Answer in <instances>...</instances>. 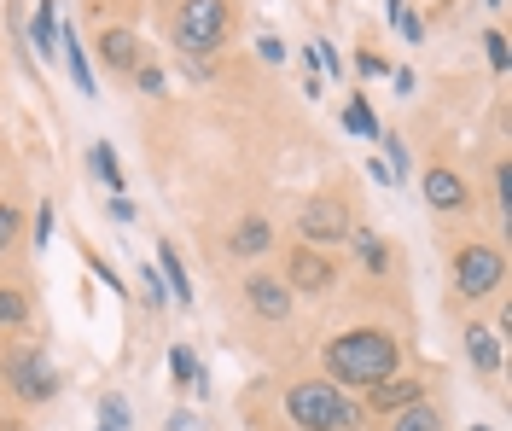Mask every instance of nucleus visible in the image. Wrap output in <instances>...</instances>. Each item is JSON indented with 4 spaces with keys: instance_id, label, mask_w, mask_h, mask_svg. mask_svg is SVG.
I'll use <instances>...</instances> for the list:
<instances>
[{
    "instance_id": "f257e3e1",
    "label": "nucleus",
    "mask_w": 512,
    "mask_h": 431,
    "mask_svg": "<svg viewBox=\"0 0 512 431\" xmlns=\"http://www.w3.org/2000/svg\"><path fill=\"white\" fill-rule=\"evenodd\" d=\"M396 362H402V350L384 327H355L326 344V373L338 391H373L379 379L396 373Z\"/></svg>"
},
{
    "instance_id": "f03ea898",
    "label": "nucleus",
    "mask_w": 512,
    "mask_h": 431,
    "mask_svg": "<svg viewBox=\"0 0 512 431\" xmlns=\"http://www.w3.org/2000/svg\"><path fill=\"white\" fill-rule=\"evenodd\" d=\"M286 414L297 420V431H350V426H361V408H355L332 379H303V385H291Z\"/></svg>"
},
{
    "instance_id": "7ed1b4c3",
    "label": "nucleus",
    "mask_w": 512,
    "mask_h": 431,
    "mask_svg": "<svg viewBox=\"0 0 512 431\" xmlns=\"http://www.w3.org/2000/svg\"><path fill=\"white\" fill-rule=\"evenodd\" d=\"M227 35V0H181L175 12V47L181 53H216Z\"/></svg>"
},
{
    "instance_id": "20e7f679",
    "label": "nucleus",
    "mask_w": 512,
    "mask_h": 431,
    "mask_svg": "<svg viewBox=\"0 0 512 431\" xmlns=\"http://www.w3.org/2000/svg\"><path fill=\"white\" fill-rule=\"evenodd\" d=\"M501 274H507V263H501L495 245H460V257H454V292L478 303L501 286Z\"/></svg>"
},
{
    "instance_id": "39448f33",
    "label": "nucleus",
    "mask_w": 512,
    "mask_h": 431,
    "mask_svg": "<svg viewBox=\"0 0 512 431\" xmlns=\"http://www.w3.org/2000/svg\"><path fill=\"white\" fill-rule=\"evenodd\" d=\"M6 385L18 391V402H53L59 373H53V362H47L41 350H12V356H6Z\"/></svg>"
},
{
    "instance_id": "423d86ee",
    "label": "nucleus",
    "mask_w": 512,
    "mask_h": 431,
    "mask_svg": "<svg viewBox=\"0 0 512 431\" xmlns=\"http://www.w3.org/2000/svg\"><path fill=\"white\" fill-rule=\"evenodd\" d=\"M297 233L309 239V245H338V239H350V210H344V199H309L303 210H297Z\"/></svg>"
},
{
    "instance_id": "0eeeda50",
    "label": "nucleus",
    "mask_w": 512,
    "mask_h": 431,
    "mask_svg": "<svg viewBox=\"0 0 512 431\" xmlns=\"http://www.w3.org/2000/svg\"><path fill=\"white\" fill-rule=\"evenodd\" d=\"M332 263L320 257V245H297L291 251V263H286V286L291 292H332Z\"/></svg>"
},
{
    "instance_id": "6e6552de",
    "label": "nucleus",
    "mask_w": 512,
    "mask_h": 431,
    "mask_svg": "<svg viewBox=\"0 0 512 431\" xmlns=\"http://www.w3.org/2000/svg\"><path fill=\"white\" fill-rule=\"evenodd\" d=\"M367 402H373V414H402V408H414V402H425V379H408V373H390V379H379V385L367 391Z\"/></svg>"
},
{
    "instance_id": "1a4fd4ad",
    "label": "nucleus",
    "mask_w": 512,
    "mask_h": 431,
    "mask_svg": "<svg viewBox=\"0 0 512 431\" xmlns=\"http://www.w3.org/2000/svg\"><path fill=\"white\" fill-rule=\"evenodd\" d=\"M466 199H472V193H466V181H460V175H454V169H425V204H431V210H443V216H454V210H466Z\"/></svg>"
},
{
    "instance_id": "9d476101",
    "label": "nucleus",
    "mask_w": 512,
    "mask_h": 431,
    "mask_svg": "<svg viewBox=\"0 0 512 431\" xmlns=\"http://www.w3.org/2000/svg\"><path fill=\"white\" fill-rule=\"evenodd\" d=\"M245 298H251V309L262 315V321H286V315H291V286H286V280L256 274L251 286H245Z\"/></svg>"
},
{
    "instance_id": "9b49d317",
    "label": "nucleus",
    "mask_w": 512,
    "mask_h": 431,
    "mask_svg": "<svg viewBox=\"0 0 512 431\" xmlns=\"http://www.w3.org/2000/svg\"><path fill=\"white\" fill-rule=\"evenodd\" d=\"M99 59L111 70H140V35L134 30H105L99 35Z\"/></svg>"
},
{
    "instance_id": "f8f14e48",
    "label": "nucleus",
    "mask_w": 512,
    "mask_h": 431,
    "mask_svg": "<svg viewBox=\"0 0 512 431\" xmlns=\"http://www.w3.org/2000/svg\"><path fill=\"white\" fill-rule=\"evenodd\" d=\"M274 245V228L262 222V216H245L239 228H233V257H262Z\"/></svg>"
},
{
    "instance_id": "ddd939ff",
    "label": "nucleus",
    "mask_w": 512,
    "mask_h": 431,
    "mask_svg": "<svg viewBox=\"0 0 512 431\" xmlns=\"http://www.w3.org/2000/svg\"><path fill=\"white\" fill-rule=\"evenodd\" d=\"M466 356H472L478 373H501V338H495L489 327H472L466 332Z\"/></svg>"
},
{
    "instance_id": "4468645a",
    "label": "nucleus",
    "mask_w": 512,
    "mask_h": 431,
    "mask_svg": "<svg viewBox=\"0 0 512 431\" xmlns=\"http://www.w3.org/2000/svg\"><path fill=\"white\" fill-rule=\"evenodd\" d=\"M59 47H64V65H70V82H76L82 94H94V70H88V53H82L76 30H59Z\"/></svg>"
},
{
    "instance_id": "2eb2a0df",
    "label": "nucleus",
    "mask_w": 512,
    "mask_h": 431,
    "mask_svg": "<svg viewBox=\"0 0 512 431\" xmlns=\"http://www.w3.org/2000/svg\"><path fill=\"white\" fill-rule=\"evenodd\" d=\"M158 263H163V280H169V298H175V303H192V280H187V268H181V257H175V245H163Z\"/></svg>"
},
{
    "instance_id": "dca6fc26",
    "label": "nucleus",
    "mask_w": 512,
    "mask_h": 431,
    "mask_svg": "<svg viewBox=\"0 0 512 431\" xmlns=\"http://www.w3.org/2000/svg\"><path fill=\"white\" fill-rule=\"evenodd\" d=\"M390 431H443V414H437L431 402H414V408H402V414L390 420Z\"/></svg>"
},
{
    "instance_id": "f3484780",
    "label": "nucleus",
    "mask_w": 512,
    "mask_h": 431,
    "mask_svg": "<svg viewBox=\"0 0 512 431\" xmlns=\"http://www.w3.org/2000/svg\"><path fill=\"white\" fill-rule=\"evenodd\" d=\"M30 321V298L18 286H0V332H18Z\"/></svg>"
},
{
    "instance_id": "a211bd4d",
    "label": "nucleus",
    "mask_w": 512,
    "mask_h": 431,
    "mask_svg": "<svg viewBox=\"0 0 512 431\" xmlns=\"http://www.w3.org/2000/svg\"><path fill=\"white\" fill-rule=\"evenodd\" d=\"M350 239H355V257H361V263L373 268V274H384V268H390V251H384V239H379V233L350 228Z\"/></svg>"
},
{
    "instance_id": "6ab92c4d",
    "label": "nucleus",
    "mask_w": 512,
    "mask_h": 431,
    "mask_svg": "<svg viewBox=\"0 0 512 431\" xmlns=\"http://www.w3.org/2000/svg\"><path fill=\"white\" fill-rule=\"evenodd\" d=\"M88 169H94V175L105 181V187H111V193H123V175H117V152H111L105 140H94V146H88Z\"/></svg>"
},
{
    "instance_id": "aec40b11",
    "label": "nucleus",
    "mask_w": 512,
    "mask_h": 431,
    "mask_svg": "<svg viewBox=\"0 0 512 431\" xmlns=\"http://www.w3.org/2000/svg\"><path fill=\"white\" fill-rule=\"evenodd\" d=\"M53 41H59V24H53V0H41V6H35V53H41V59H53Z\"/></svg>"
},
{
    "instance_id": "412c9836",
    "label": "nucleus",
    "mask_w": 512,
    "mask_h": 431,
    "mask_svg": "<svg viewBox=\"0 0 512 431\" xmlns=\"http://www.w3.org/2000/svg\"><path fill=\"white\" fill-rule=\"evenodd\" d=\"M344 123H350V134H361V140H379V117L367 111V100H361V94L344 105Z\"/></svg>"
},
{
    "instance_id": "4be33fe9",
    "label": "nucleus",
    "mask_w": 512,
    "mask_h": 431,
    "mask_svg": "<svg viewBox=\"0 0 512 431\" xmlns=\"http://www.w3.org/2000/svg\"><path fill=\"white\" fill-rule=\"evenodd\" d=\"M169 373H175V385H198V356H192L187 344L169 350Z\"/></svg>"
},
{
    "instance_id": "5701e85b",
    "label": "nucleus",
    "mask_w": 512,
    "mask_h": 431,
    "mask_svg": "<svg viewBox=\"0 0 512 431\" xmlns=\"http://www.w3.org/2000/svg\"><path fill=\"white\" fill-rule=\"evenodd\" d=\"M99 420H105V431H128V402L111 391V397H99Z\"/></svg>"
},
{
    "instance_id": "b1692460",
    "label": "nucleus",
    "mask_w": 512,
    "mask_h": 431,
    "mask_svg": "<svg viewBox=\"0 0 512 431\" xmlns=\"http://www.w3.org/2000/svg\"><path fill=\"white\" fill-rule=\"evenodd\" d=\"M140 286H146V303H152V309H163V303H169V286H163V274L152 263H140Z\"/></svg>"
},
{
    "instance_id": "393cba45",
    "label": "nucleus",
    "mask_w": 512,
    "mask_h": 431,
    "mask_svg": "<svg viewBox=\"0 0 512 431\" xmlns=\"http://www.w3.org/2000/svg\"><path fill=\"white\" fill-rule=\"evenodd\" d=\"M483 53H489V65H495V70H507V65H512V59H507V35H501V30L483 35Z\"/></svg>"
},
{
    "instance_id": "a878e982",
    "label": "nucleus",
    "mask_w": 512,
    "mask_h": 431,
    "mask_svg": "<svg viewBox=\"0 0 512 431\" xmlns=\"http://www.w3.org/2000/svg\"><path fill=\"white\" fill-rule=\"evenodd\" d=\"M495 204H501V216L512 210V164L495 169Z\"/></svg>"
},
{
    "instance_id": "bb28decb",
    "label": "nucleus",
    "mask_w": 512,
    "mask_h": 431,
    "mask_svg": "<svg viewBox=\"0 0 512 431\" xmlns=\"http://www.w3.org/2000/svg\"><path fill=\"white\" fill-rule=\"evenodd\" d=\"M384 152H390V175H408V146L396 134H384Z\"/></svg>"
},
{
    "instance_id": "cd10ccee",
    "label": "nucleus",
    "mask_w": 512,
    "mask_h": 431,
    "mask_svg": "<svg viewBox=\"0 0 512 431\" xmlns=\"http://www.w3.org/2000/svg\"><path fill=\"white\" fill-rule=\"evenodd\" d=\"M18 239V210L12 204H0V257H6V245Z\"/></svg>"
},
{
    "instance_id": "c85d7f7f",
    "label": "nucleus",
    "mask_w": 512,
    "mask_h": 431,
    "mask_svg": "<svg viewBox=\"0 0 512 431\" xmlns=\"http://www.w3.org/2000/svg\"><path fill=\"white\" fill-rule=\"evenodd\" d=\"M35 245H53V204L35 210Z\"/></svg>"
},
{
    "instance_id": "c756f323",
    "label": "nucleus",
    "mask_w": 512,
    "mask_h": 431,
    "mask_svg": "<svg viewBox=\"0 0 512 431\" xmlns=\"http://www.w3.org/2000/svg\"><path fill=\"white\" fill-rule=\"evenodd\" d=\"M256 53H262L268 65H286V47H280V35H262V41H256Z\"/></svg>"
},
{
    "instance_id": "7c9ffc66",
    "label": "nucleus",
    "mask_w": 512,
    "mask_h": 431,
    "mask_svg": "<svg viewBox=\"0 0 512 431\" xmlns=\"http://www.w3.org/2000/svg\"><path fill=\"white\" fill-rule=\"evenodd\" d=\"M134 82H140L146 94H163V70H152V65H140V70H134Z\"/></svg>"
},
{
    "instance_id": "2f4dec72",
    "label": "nucleus",
    "mask_w": 512,
    "mask_h": 431,
    "mask_svg": "<svg viewBox=\"0 0 512 431\" xmlns=\"http://www.w3.org/2000/svg\"><path fill=\"white\" fill-rule=\"evenodd\" d=\"M355 70H361V76H384V59L367 47V53H355Z\"/></svg>"
},
{
    "instance_id": "473e14b6",
    "label": "nucleus",
    "mask_w": 512,
    "mask_h": 431,
    "mask_svg": "<svg viewBox=\"0 0 512 431\" xmlns=\"http://www.w3.org/2000/svg\"><path fill=\"white\" fill-rule=\"evenodd\" d=\"M181 65H187V76H210V59H204V53H187Z\"/></svg>"
},
{
    "instance_id": "72a5a7b5",
    "label": "nucleus",
    "mask_w": 512,
    "mask_h": 431,
    "mask_svg": "<svg viewBox=\"0 0 512 431\" xmlns=\"http://www.w3.org/2000/svg\"><path fill=\"white\" fill-rule=\"evenodd\" d=\"M111 216H117V222H128V216H134V204H128L123 193H111Z\"/></svg>"
},
{
    "instance_id": "f704fd0d",
    "label": "nucleus",
    "mask_w": 512,
    "mask_h": 431,
    "mask_svg": "<svg viewBox=\"0 0 512 431\" xmlns=\"http://www.w3.org/2000/svg\"><path fill=\"white\" fill-rule=\"evenodd\" d=\"M169 431H198V426H192V414H175V420H169Z\"/></svg>"
},
{
    "instance_id": "c9c22d12",
    "label": "nucleus",
    "mask_w": 512,
    "mask_h": 431,
    "mask_svg": "<svg viewBox=\"0 0 512 431\" xmlns=\"http://www.w3.org/2000/svg\"><path fill=\"white\" fill-rule=\"evenodd\" d=\"M489 6H501V0H489Z\"/></svg>"
},
{
    "instance_id": "e433bc0d",
    "label": "nucleus",
    "mask_w": 512,
    "mask_h": 431,
    "mask_svg": "<svg viewBox=\"0 0 512 431\" xmlns=\"http://www.w3.org/2000/svg\"><path fill=\"white\" fill-rule=\"evenodd\" d=\"M99 431H105V426H99Z\"/></svg>"
}]
</instances>
